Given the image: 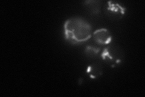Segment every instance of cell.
Segmentation results:
<instances>
[{
    "instance_id": "obj_4",
    "label": "cell",
    "mask_w": 145,
    "mask_h": 97,
    "mask_svg": "<svg viewBox=\"0 0 145 97\" xmlns=\"http://www.w3.org/2000/svg\"><path fill=\"white\" fill-rule=\"evenodd\" d=\"M93 38L95 42L102 45L110 44L112 40V35L106 29H99L95 30L93 34Z\"/></svg>"
},
{
    "instance_id": "obj_6",
    "label": "cell",
    "mask_w": 145,
    "mask_h": 97,
    "mask_svg": "<svg viewBox=\"0 0 145 97\" xmlns=\"http://www.w3.org/2000/svg\"><path fill=\"white\" fill-rule=\"evenodd\" d=\"M100 3L101 1H87L85 2L86 6L93 14H97L100 12Z\"/></svg>"
},
{
    "instance_id": "obj_7",
    "label": "cell",
    "mask_w": 145,
    "mask_h": 97,
    "mask_svg": "<svg viewBox=\"0 0 145 97\" xmlns=\"http://www.w3.org/2000/svg\"><path fill=\"white\" fill-rule=\"evenodd\" d=\"M100 50H101V49L99 48H96L91 46H88L85 50V52L87 57L93 58L97 56Z\"/></svg>"
},
{
    "instance_id": "obj_1",
    "label": "cell",
    "mask_w": 145,
    "mask_h": 97,
    "mask_svg": "<svg viewBox=\"0 0 145 97\" xmlns=\"http://www.w3.org/2000/svg\"><path fill=\"white\" fill-rule=\"evenodd\" d=\"M63 27L65 38L72 44L84 43L92 36L91 26L80 17L69 18L65 21Z\"/></svg>"
},
{
    "instance_id": "obj_3",
    "label": "cell",
    "mask_w": 145,
    "mask_h": 97,
    "mask_svg": "<svg viewBox=\"0 0 145 97\" xmlns=\"http://www.w3.org/2000/svg\"><path fill=\"white\" fill-rule=\"evenodd\" d=\"M106 15L113 20H119L123 17L126 9L120 4L114 1H108L104 7Z\"/></svg>"
},
{
    "instance_id": "obj_5",
    "label": "cell",
    "mask_w": 145,
    "mask_h": 97,
    "mask_svg": "<svg viewBox=\"0 0 145 97\" xmlns=\"http://www.w3.org/2000/svg\"><path fill=\"white\" fill-rule=\"evenodd\" d=\"M87 73L92 79H97L103 74V67L100 63H93L88 66Z\"/></svg>"
},
{
    "instance_id": "obj_2",
    "label": "cell",
    "mask_w": 145,
    "mask_h": 97,
    "mask_svg": "<svg viewBox=\"0 0 145 97\" xmlns=\"http://www.w3.org/2000/svg\"><path fill=\"white\" fill-rule=\"evenodd\" d=\"M102 59L111 67L120 65L124 59V52L119 46L111 45L103 50L101 54Z\"/></svg>"
}]
</instances>
